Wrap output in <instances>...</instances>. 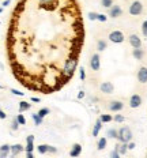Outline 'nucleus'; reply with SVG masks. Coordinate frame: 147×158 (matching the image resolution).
<instances>
[{
	"label": "nucleus",
	"mask_w": 147,
	"mask_h": 158,
	"mask_svg": "<svg viewBox=\"0 0 147 158\" xmlns=\"http://www.w3.org/2000/svg\"><path fill=\"white\" fill-rule=\"evenodd\" d=\"M49 112H51V109H49V108H41L37 113H38L41 117H45L46 115H49Z\"/></svg>",
	"instance_id": "28"
},
{
	"label": "nucleus",
	"mask_w": 147,
	"mask_h": 158,
	"mask_svg": "<svg viewBox=\"0 0 147 158\" xmlns=\"http://www.w3.org/2000/svg\"><path fill=\"white\" fill-rule=\"evenodd\" d=\"M83 42L76 0H18L6 45L12 74L26 89L52 94L64 87L63 68L70 57H80Z\"/></svg>",
	"instance_id": "1"
},
{
	"label": "nucleus",
	"mask_w": 147,
	"mask_h": 158,
	"mask_svg": "<svg viewBox=\"0 0 147 158\" xmlns=\"http://www.w3.org/2000/svg\"><path fill=\"white\" fill-rule=\"evenodd\" d=\"M80 153H82V146H80L79 143H75L70 151V156L71 157H79Z\"/></svg>",
	"instance_id": "16"
},
{
	"label": "nucleus",
	"mask_w": 147,
	"mask_h": 158,
	"mask_svg": "<svg viewBox=\"0 0 147 158\" xmlns=\"http://www.w3.org/2000/svg\"><path fill=\"white\" fill-rule=\"evenodd\" d=\"M83 97H84V91H79V94H78V98L82 100Z\"/></svg>",
	"instance_id": "42"
},
{
	"label": "nucleus",
	"mask_w": 147,
	"mask_h": 158,
	"mask_svg": "<svg viewBox=\"0 0 147 158\" xmlns=\"http://www.w3.org/2000/svg\"><path fill=\"white\" fill-rule=\"evenodd\" d=\"M10 153H11L10 144H3V146H0V158H7Z\"/></svg>",
	"instance_id": "15"
},
{
	"label": "nucleus",
	"mask_w": 147,
	"mask_h": 158,
	"mask_svg": "<svg viewBox=\"0 0 147 158\" xmlns=\"http://www.w3.org/2000/svg\"><path fill=\"white\" fill-rule=\"evenodd\" d=\"M25 150V147L22 146L21 143H17V144H12L11 146V156H19V154L22 153V151Z\"/></svg>",
	"instance_id": "14"
},
{
	"label": "nucleus",
	"mask_w": 147,
	"mask_h": 158,
	"mask_svg": "<svg viewBox=\"0 0 147 158\" xmlns=\"http://www.w3.org/2000/svg\"><path fill=\"white\" fill-rule=\"evenodd\" d=\"M26 157H27V158H33V151H27V153H26Z\"/></svg>",
	"instance_id": "43"
},
{
	"label": "nucleus",
	"mask_w": 147,
	"mask_h": 158,
	"mask_svg": "<svg viewBox=\"0 0 147 158\" xmlns=\"http://www.w3.org/2000/svg\"><path fill=\"white\" fill-rule=\"evenodd\" d=\"M25 150H26V153H27V151H33L34 150V140H27Z\"/></svg>",
	"instance_id": "27"
},
{
	"label": "nucleus",
	"mask_w": 147,
	"mask_h": 158,
	"mask_svg": "<svg viewBox=\"0 0 147 158\" xmlns=\"http://www.w3.org/2000/svg\"><path fill=\"white\" fill-rule=\"evenodd\" d=\"M97 21H99V22H102V23H104V22L108 21V17H106L105 14H98V15H97Z\"/></svg>",
	"instance_id": "34"
},
{
	"label": "nucleus",
	"mask_w": 147,
	"mask_h": 158,
	"mask_svg": "<svg viewBox=\"0 0 147 158\" xmlns=\"http://www.w3.org/2000/svg\"><path fill=\"white\" fill-rule=\"evenodd\" d=\"M11 93H12V94H15V96H21V97H23V96H25V93H22V91L17 90V89H11Z\"/></svg>",
	"instance_id": "36"
},
{
	"label": "nucleus",
	"mask_w": 147,
	"mask_h": 158,
	"mask_svg": "<svg viewBox=\"0 0 147 158\" xmlns=\"http://www.w3.org/2000/svg\"><path fill=\"white\" fill-rule=\"evenodd\" d=\"M10 4H11V0H4V2L2 3V7H8Z\"/></svg>",
	"instance_id": "40"
},
{
	"label": "nucleus",
	"mask_w": 147,
	"mask_h": 158,
	"mask_svg": "<svg viewBox=\"0 0 147 158\" xmlns=\"http://www.w3.org/2000/svg\"><path fill=\"white\" fill-rule=\"evenodd\" d=\"M99 90H101V93H104V94H113L114 86H113V83H110V82H102V83L99 85Z\"/></svg>",
	"instance_id": "7"
},
{
	"label": "nucleus",
	"mask_w": 147,
	"mask_h": 158,
	"mask_svg": "<svg viewBox=\"0 0 147 158\" xmlns=\"http://www.w3.org/2000/svg\"><path fill=\"white\" fill-rule=\"evenodd\" d=\"M78 64H79V57H70L68 61L65 63V65L63 68V81L65 85L74 78L76 68H78Z\"/></svg>",
	"instance_id": "2"
},
{
	"label": "nucleus",
	"mask_w": 147,
	"mask_h": 158,
	"mask_svg": "<svg viewBox=\"0 0 147 158\" xmlns=\"http://www.w3.org/2000/svg\"><path fill=\"white\" fill-rule=\"evenodd\" d=\"M48 153L56 154V153H57V148H56V147H53V146H48Z\"/></svg>",
	"instance_id": "38"
},
{
	"label": "nucleus",
	"mask_w": 147,
	"mask_h": 158,
	"mask_svg": "<svg viewBox=\"0 0 147 158\" xmlns=\"http://www.w3.org/2000/svg\"><path fill=\"white\" fill-rule=\"evenodd\" d=\"M128 12H130L131 15H133V17H137V15H140L143 12V4L139 0H135V2L131 3L130 8H128Z\"/></svg>",
	"instance_id": "4"
},
{
	"label": "nucleus",
	"mask_w": 147,
	"mask_h": 158,
	"mask_svg": "<svg viewBox=\"0 0 147 158\" xmlns=\"http://www.w3.org/2000/svg\"><path fill=\"white\" fill-rule=\"evenodd\" d=\"M142 34L147 38V19L142 23Z\"/></svg>",
	"instance_id": "33"
},
{
	"label": "nucleus",
	"mask_w": 147,
	"mask_h": 158,
	"mask_svg": "<svg viewBox=\"0 0 147 158\" xmlns=\"http://www.w3.org/2000/svg\"><path fill=\"white\" fill-rule=\"evenodd\" d=\"M30 108H32V104L27 102V101H21L19 106H18L19 113H23V112H26V110H30Z\"/></svg>",
	"instance_id": "18"
},
{
	"label": "nucleus",
	"mask_w": 147,
	"mask_h": 158,
	"mask_svg": "<svg viewBox=\"0 0 147 158\" xmlns=\"http://www.w3.org/2000/svg\"><path fill=\"white\" fill-rule=\"evenodd\" d=\"M106 144H108V139L106 138H99L98 142H97V147H98V150H104L106 147Z\"/></svg>",
	"instance_id": "21"
},
{
	"label": "nucleus",
	"mask_w": 147,
	"mask_h": 158,
	"mask_svg": "<svg viewBox=\"0 0 147 158\" xmlns=\"http://www.w3.org/2000/svg\"><path fill=\"white\" fill-rule=\"evenodd\" d=\"M109 40L112 41V42H114V44H121V42H124V34H123V31H120V30H113V31H110L109 33Z\"/></svg>",
	"instance_id": "5"
},
{
	"label": "nucleus",
	"mask_w": 147,
	"mask_h": 158,
	"mask_svg": "<svg viewBox=\"0 0 147 158\" xmlns=\"http://www.w3.org/2000/svg\"><path fill=\"white\" fill-rule=\"evenodd\" d=\"M48 146L49 144H38V146H37V150H38L40 154H46L48 153Z\"/></svg>",
	"instance_id": "23"
},
{
	"label": "nucleus",
	"mask_w": 147,
	"mask_h": 158,
	"mask_svg": "<svg viewBox=\"0 0 147 158\" xmlns=\"http://www.w3.org/2000/svg\"><path fill=\"white\" fill-rule=\"evenodd\" d=\"M97 12H89L87 14V18H89V21H97Z\"/></svg>",
	"instance_id": "35"
},
{
	"label": "nucleus",
	"mask_w": 147,
	"mask_h": 158,
	"mask_svg": "<svg viewBox=\"0 0 147 158\" xmlns=\"http://www.w3.org/2000/svg\"><path fill=\"white\" fill-rule=\"evenodd\" d=\"M137 81L140 83H146L147 82V67H140L137 71Z\"/></svg>",
	"instance_id": "12"
},
{
	"label": "nucleus",
	"mask_w": 147,
	"mask_h": 158,
	"mask_svg": "<svg viewBox=\"0 0 147 158\" xmlns=\"http://www.w3.org/2000/svg\"><path fill=\"white\" fill-rule=\"evenodd\" d=\"M116 150L120 153V156H126L127 151H128V143H124V142H120V143H117L114 146Z\"/></svg>",
	"instance_id": "13"
},
{
	"label": "nucleus",
	"mask_w": 147,
	"mask_h": 158,
	"mask_svg": "<svg viewBox=\"0 0 147 158\" xmlns=\"http://www.w3.org/2000/svg\"><path fill=\"white\" fill-rule=\"evenodd\" d=\"M90 67H91L93 71H99L101 68V60H99V55L98 53H94L90 59Z\"/></svg>",
	"instance_id": "6"
},
{
	"label": "nucleus",
	"mask_w": 147,
	"mask_h": 158,
	"mask_svg": "<svg viewBox=\"0 0 147 158\" xmlns=\"http://www.w3.org/2000/svg\"><path fill=\"white\" fill-rule=\"evenodd\" d=\"M113 120L116 123H124V120H126V117H124L123 115H116L114 117H113Z\"/></svg>",
	"instance_id": "32"
},
{
	"label": "nucleus",
	"mask_w": 147,
	"mask_h": 158,
	"mask_svg": "<svg viewBox=\"0 0 147 158\" xmlns=\"http://www.w3.org/2000/svg\"><path fill=\"white\" fill-rule=\"evenodd\" d=\"M3 8H4V7H0V14H2V12H3Z\"/></svg>",
	"instance_id": "45"
},
{
	"label": "nucleus",
	"mask_w": 147,
	"mask_h": 158,
	"mask_svg": "<svg viewBox=\"0 0 147 158\" xmlns=\"http://www.w3.org/2000/svg\"><path fill=\"white\" fill-rule=\"evenodd\" d=\"M6 117H7V115H6V112H4V110H2V108H0V119H2V120H4Z\"/></svg>",
	"instance_id": "41"
},
{
	"label": "nucleus",
	"mask_w": 147,
	"mask_h": 158,
	"mask_svg": "<svg viewBox=\"0 0 147 158\" xmlns=\"http://www.w3.org/2000/svg\"><path fill=\"white\" fill-rule=\"evenodd\" d=\"M17 120L19 121V124H21V125H25V124H26V119H25V116L22 115V113L17 115Z\"/></svg>",
	"instance_id": "30"
},
{
	"label": "nucleus",
	"mask_w": 147,
	"mask_h": 158,
	"mask_svg": "<svg viewBox=\"0 0 147 158\" xmlns=\"http://www.w3.org/2000/svg\"><path fill=\"white\" fill-rule=\"evenodd\" d=\"M140 105H142V97L139 94H132L130 98V106L135 109V108H139Z\"/></svg>",
	"instance_id": "8"
},
{
	"label": "nucleus",
	"mask_w": 147,
	"mask_h": 158,
	"mask_svg": "<svg viewBox=\"0 0 147 158\" xmlns=\"http://www.w3.org/2000/svg\"><path fill=\"white\" fill-rule=\"evenodd\" d=\"M32 119H33V121H34V124H36V125H42L44 117H41L38 113H33V115H32Z\"/></svg>",
	"instance_id": "20"
},
{
	"label": "nucleus",
	"mask_w": 147,
	"mask_h": 158,
	"mask_svg": "<svg viewBox=\"0 0 147 158\" xmlns=\"http://www.w3.org/2000/svg\"><path fill=\"white\" fill-rule=\"evenodd\" d=\"M132 56H133V57H135L136 60H142L143 57H145V50L142 49V46H140V48H133Z\"/></svg>",
	"instance_id": "17"
},
{
	"label": "nucleus",
	"mask_w": 147,
	"mask_h": 158,
	"mask_svg": "<svg viewBox=\"0 0 147 158\" xmlns=\"http://www.w3.org/2000/svg\"><path fill=\"white\" fill-rule=\"evenodd\" d=\"M32 101H33V102H40V101H41V100H40V98H37V97H32Z\"/></svg>",
	"instance_id": "44"
},
{
	"label": "nucleus",
	"mask_w": 147,
	"mask_h": 158,
	"mask_svg": "<svg viewBox=\"0 0 147 158\" xmlns=\"http://www.w3.org/2000/svg\"><path fill=\"white\" fill-rule=\"evenodd\" d=\"M19 121H18V120H17V117H15L14 120H12V123H11V129H12V131H17V129L18 128H19Z\"/></svg>",
	"instance_id": "29"
},
{
	"label": "nucleus",
	"mask_w": 147,
	"mask_h": 158,
	"mask_svg": "<svg viewBox=\"0 0 147 158\" xmlns=\"http://www.w3.org/2000/svg\"><path fill=\"white\" fill-rule=\"evenodd\" d=\"M118 142H124V143H128V142L132 140V131H131L128 127H121L118 129V135H117Z\"/></svg>",
	"instance_id": "3"
},
{
	"label": "nucleus",
	"mask_w": 147,
	"mask_h": 158,
	"mask_svg": "<svg viewBox=\"0 0 147 158\" xmlns=\"http://www.w3.org/2000/svg\"><path fill=\"white\" fill-rule=\"evenodd\" d=\"M110 157H112V158H118V157H120V153H118V151L114 148V150L110 153Z\"/></svg>",
	"instance_id": "37"
},
{
	"label": "nucleus",
	"mask_w": 147,
	"mask_h": 158,
	"mask_svg": "<svg viewBox=\"0 0 147 158\" xmlns=\"http://www.w3.org/2000/svg\"><path fill=\"white\" fill-rule=\"evenodd\" d=\"M101 128H102V121H101V119H98V120L95 121L94 127H93V136H98V134H99V131H101Z\"/></svg>",
	"instance_id": "19"
},
{
	"label": "nucleus",
	"mask_w": 147,
	"mask_h": 158,
	"mask_svg": "<svg viewBox=\"0 0 147 158\" xmlns=\"http://www.w3.org/2000/svg\"><path fill=\"white\" fill-rule=\"evenodd\" d=\"M117 135H118V131L114 128H109L108 131H106V136L110 139H117Z\"/></svg>",
	"instance_id": "22"
},
{
	"label": "nucleus",
	"mask_w": 147,
	"mask_h": 158,
	"mask_svg": "<svg viewBox=\"0 0 147 158\" xmlns=\"http://www.w3.org/2000/svg\"><path fill=\"white\" fill-rule=\"evenodd\" d=\"M121 14H123V8L120 6L116 4L109 8V17L110 18H118V17H121Z\"/></svg>",
	"instance_id": "10"
},
{
	"label": "nucleus",
	"mask_w": 147,
	"mask_h": 158,
	"mask_svg": "<svg viewBox=\"0 0 147 158\" xmlns=\"http://www.w3.org/2000/svg\"><path fill=\"white\" fill-rule=\"evenodd\" d=\"M106 41H104V40H99L98 42H97V49L98 50H105L106 49Z\"/></svg>",
	"instance_id": "24"
},
{
	"label": "nucleus",
	"mask_w": 147,
	"mask_h": 158,
	"mask_svg": "<svg viewBox=\"0 0 147 158\" xmlns=\"http://www.w3.org/2000/svg\"><path fill=\"white\" fill-rule=\"evenodd\" d=\"M123 108H124V104L121 101H112L108 105V109L110 112H120V110H123Z\"/></svg>",
	"instance_id": "9"
},
{
	"label": "nucleus",
	"mask_w": 147,
	"mask_h": 158,
	"mask_svg": "<svg viewBox=\"0 0 147 158\" xmlns=\"http://www.w3.org/2000/svg\"><path fill=\"white\" fill-rule=\"evenodd\" d=\"M86 69H84V67H79V79L80 81H84L86 79Z\"/></svg>",
	"instance_id": "31"
},
{
	"label": "nucleus",
	"mask_w": 147,
	"mask_h": 158,
	"mask_svg": "<svg viewBox=\"0 0 147 158\" xmlns=\"http://www.w3.org/2000/svg\"><path fill=\"white\" fill-rule=\"evenodd\" d=\"M101 6L105 8H110L113 6V0H101Z\"/></svg>",
	"instance_id": "26"
},
{
	"label": "nucleus",
	"mask_w": 147,
	"mask_h": 158,
	"mask_svg": "<svg viewBox=\"0 0 147 158\" xmlns=\"http://www.w3.org/2000/svg\"><path fill=\"white\" fill-rule=\"evenodd\" d=\"M135 147H136V144L133 142H128V150H133Z\"/></svg>",
	"instance_id": "39"
},
{
	"label": "nucleus",
	"mask_w": 147,
	"mask_h": 158,
	"mask_svg": "<svg viewBox=\"0 0 147 158\" xmlns=\"http://www.w3.org/2000/svg\"><path fill=\"white\" fill-rule=\"evenodd\" d=\"M99 119H101L102 123H110L112 120H113V117H112L110 115H101L99 116Z\"/></svg>",
	"instance_id": "25"
},
{
	"label": "nucleus",
	"mask_w": 147,
	"mask_h": 158,
	"mask_svg": "<svg viewBox=\"0 0 147 158\" xmlns=\"http://www.w3.org/2000/svg\"><path fill=\"white\" fill-rule=\"evenodd\" d=\"M128 41H130L132 48H140V46H142V40L139 38L137 34H131V36L128 37Z\"/></svg>",
	"instance_id": "11"
}]
</instances>
